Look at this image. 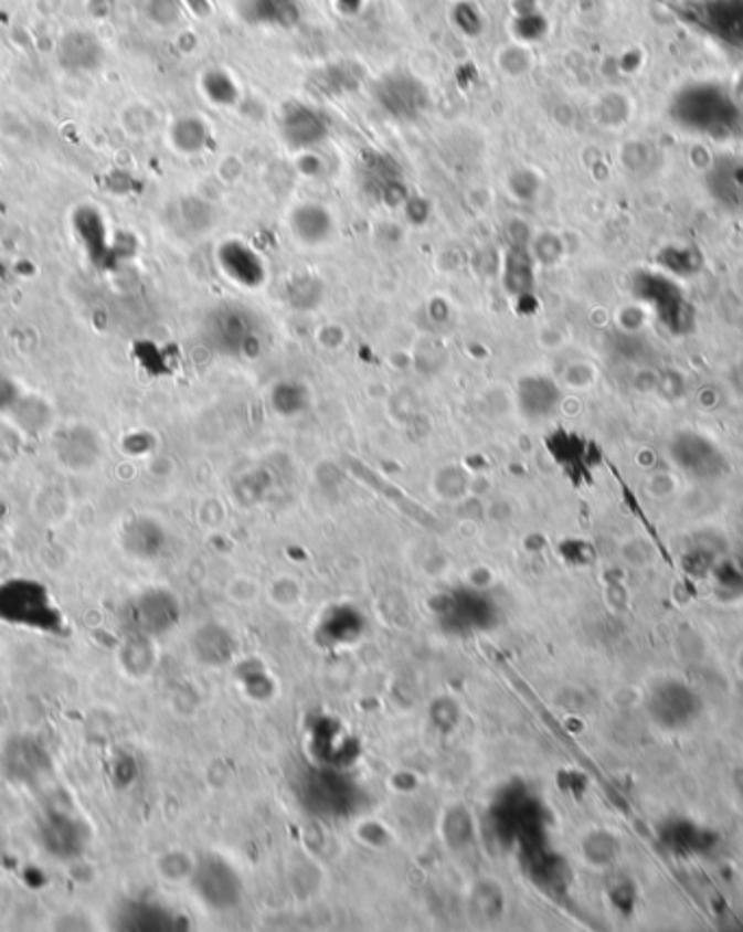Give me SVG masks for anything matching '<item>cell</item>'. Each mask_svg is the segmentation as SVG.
I'll use <instances>...</instances> for the list:
<instances>
[{"label": "cell", "instance_id": "obj_1", "mask_svg": "<svg viewBox=\"0 0 743 932\" xmlns=\"http://www.w3.org/2000/svg\"><path fill=\"white\" fill-rule=\"evenodd\" d=\"M630 292L652 318L675 337H687L696 331V305L680 287L678 278L659 269H639L633 274Z\"/></svg>", "mask_w": 743, "mask_h": 932}, {"label": "cell", "instance_id": "obj_2", "mask_svg": "<svg viewBox=\"0 0 743 932\" xmlns=\"http://www.w3.org/2000/svg\"><path fill=\"white\" fill-rule=\"evenodd\" d=\"M55 608L42 585L31 581H9L0 585V617L26 626H49Z\"/></svg>", "mask_w": 743, "mask_h": 932}, {"label": "cell", "instance_id": "obj_3", "mask_svg": "<svg viewBox=\"0 0 743 932\" xmlns=\"http://www.w3.org/2000/svg\"><path fill=\"white\" fill-rule=\"evenodd\" d=\"M215 264L231 285L246 292H255L268 280V266L264 257L242 240L222 242L215 251Z\"/></svg>", "mask_w": 743, "mask_h": 932}, {"label": "cell", "instance_id": "obj_4", "mask_svg": "<svg viewBox=\"0 0 743 932\" xmlns=\"http://www.w3.org/2000/svg\"><path fill=\"white\" fill-rule=\"evenodd\" d=\"M379 105L399 120L417 118L428 103L426 87L411 74L394 72L376 85Z\"/></svg>", "mask_w": 743, "mask_h": 932}, {"label": "cell", "instance_id": "obj_5", "mask_svg": "<svg viewBox=\"0 0 743 932\" xmlns=\"http://www.w3.org/2000/svg\"><path fill=\"white\" fill-rule=\"evenodd\" d=\"M331 131L329 118L311 105H289L280 116L283 141L298 152H309Z\"/></svg>", "mask_w": 743, "mask_h": 932}, {"label": "cell", "instance_id": "obj_6", "mask_svg": "<svg viewBox=\"0 0 743 932\" xmlns=\"http://www.w3.org/2000/svg\"><path fill=\"white\" fill-rule=\"evenodd\" d=\"M361 179H363L365 192L370 197L381 200L388 206H399V204H405L406 200H408V190H406L405 179H403V170L388 155L372 152L363 161Z\"/></svg>", "mask_w": 743, "mask_h": 932}, {"label": "cell", "instance_id": "obj_7", "mask_svg": "<svg viewBox=\"0 0 743 932\" xmlns=\"http://www.w3.org/2000/svg\"><path fill=\"white\" fill-rule=\"evenodd\" d=\"M209 325V335L213 339V346H217L222 352L226 354H235V357H251L253 350L251 346H255L259 339L253 329V322L246 314L237 311V309H224L213 314V318L206 322Z\"/></svg>", "mask_w": 743, "mask_h": 932}, {"label": "cell", "instance_id": "obj_8", "mask_svg": "<svg viewBox=\"0 0 743 932\" xmlns=\"http://www.w3.org/2000/svg\"><path fill=\"white\" fill-rule=\"evenodd\" d=\"M289 229L302 246H322L336 235L333 213L318 202H302L289 213Z\"/></svg>", "mask_w": 743, "mask_h": 932}, {"label": "cell", "instance_id": "obj_9", "mask_svg": "<svg viewBox=\"0 0 743 932\" xmlns=\"http://www.w3.org/2000/svg\"><path fill=\"white\" fill-rule=\"evenodd\" d=\"M675 459L693 474H713L722 466V455L713 442L698 433H680L675 439Z\"/></svg>", "mask_w": 743, "mask_h": 932}, {"label": "cell", "instance_id": "obj_10", "mask_svg": "<svg viewBox=\"0 0 743 932\" xmlns=\"http://www.w3.org/2000/svg\"><path fill=\"white\" fill-rule=\"evenodd\" d=\"M242 15L251 24L289 29L298 24L302 11L298 0H244Z\"/></svg>", "mask_w": 743, "mask_h": 932}, {"label": "cell", "instance_id": "obj_11", "mask_svg": "<svg viewBox=\"0 0 743 932\" xmlns=\"http://www.w3.org/2000/svg\"><path fill=\"white\" fill-rule=\"evenodd\" d=\"M518 402H520V409L524 411V415L545 417V415L554 413L556 404L561 402V392H559L554 381H550L541 374H533V377H527L520 383Z\"/></svg>", "mask_w": 743, "mask_h": 932}, {"label": "cell", "instance_id": "obj_12", "mask_svg": "<svg viewBox=\"0 0 743 932\" xmlns=\"http://www.w3.org/2000/svg\"><path fill=\"white\" fill-rule=\"evenodd\" d=\"M505 287L511 296H527L535 287V266L533 257L524 246H513L507 253L505 272H502Z\"/></svg>", "mask_w": 743, "mask_h": 932}, {"label": "cell", "instance_id": "obj_13", "mask_svg": "<svg viewBox=\"0 0 743 932\" xmlns=\"http://www.w3.org/2000/svg\"><path fill=\"white\" fill-rule=\"evenodd\" d=\"M60 60L64 66L72 70H92L100 62V46L92 33L76 31L64 38Z\"/></svg>", "mask_w": 743, "mask_h": 932}, {"label": "cell", "instance_id": "obj_14", "mask_svg": "<svg viewBox=\"0 0 743 932\" xmlns=\"http://www.w3.org/2000/svg\"><path fill=\"white\" fill-rule=\"evenodd\" d=\"M713 192L724 204L743 206V163L724 161L715 166Z\"/></svg>", "mask_w": 743, "mask_h": 932}, {"label": "cell", "instance_id": "obj_15", "mask_svg": "<svg viewBox=\"0 0 743 932\" xmlns=\"http://www.w3.org/2000/svg\"><path fill=\"white\" fill-rule=\"evenodd\" d=\"M270 402L278 415L289 417V415H298V413L305 411V406L309 402V394H307L305 385H300V383L280 381L270 390Z\"/></svg>", "mask_w": 743, "mask_h": 932}, {"label": "cell", "instance_id": "obj_16", "mask_svg": "<svg viewBox=\"0 0 743 932\" xmlns=\"http://www.w3.org/2000/svg\"><path fill=\"white\" fill-rule=\"evenodd\" d=\"M209 139V131L199 118H181L172 127V141L181 152H201Z\"/></svg>", "mask_w": 743, "mask_h": 932}, {"label": "cell", "instance_id": "obj_17", "mask_svg": "<svg viewBox=\"0 0 743 932\" xmlns=\"http://www.w3.org/2000/svg\"><path fill=\"white\" fill-rule=\"evenodd\" d=\"M203 87L204 94L209 96V100L215 103V105L231 107L237 100V85L222 70H211L203 78Z\"/></svg>", "mask_w": 743, "mask_h": 932}, {"label": "cell", "instance_id": "obj_18", "mask_svg": "<svg viewBox=\"0 0 743 932\" xmlns=\"http://www.w3.org/2000/svg\"><path fill=\"white\" fill-rule=\"evenodd\" d=\"M468 22H473V27L476 31L480 29V15H478V9H474L473 4H461V7L457 9V24L461 27V31H464V33L468 31Z\"/></svg>", "mask_w": 743, "mask_h": 932}]
</instances>
